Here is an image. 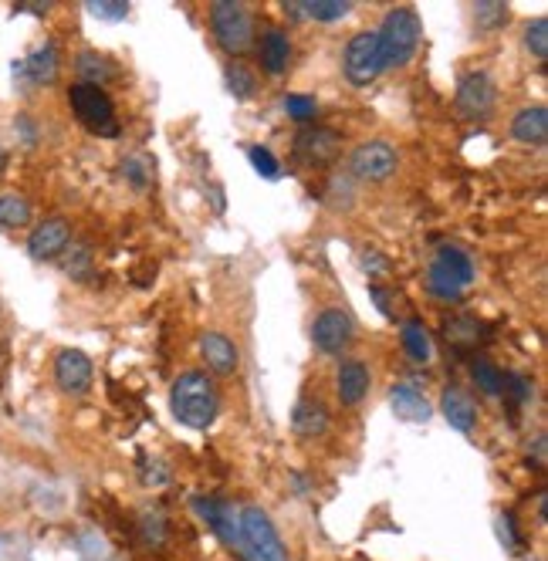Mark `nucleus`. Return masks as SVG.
<instances>
[{
  "label": "nucleus",
  "instance_id": "19",
  "mask_svg": "<svg viewBox=\"0 0 548 561\" xmlns=\"http://www.w3.org/2000/svg\"><path fill=\"white\" fill-rule=\"evenodd\" d=\"M291 430L302 440H312V436H322L329 430V409L318 399H298L295 409H291Z\"/></svg>",
  "mask_w": 548,
  "mask_h": 561
},
{
  "label": "nucleus",
  "instance_id": "21",
  "mask_svg": "<svg viewBox=\"0 0 548 561\" xmlns=\"http://www.w3.org/2000/svg\"><path fill=\"white\" fill-rule=\"evenodd\" d=\"M511 136L518 142H525V146H545L548 139V112L542 105H528V109H521L515 115V122H511Z\"/></svg>",
  "mask_w": 548,
  "mask_h": 561
},
{
  "label": "nucleus",
  "instance_id": "36",
  "mask_svg": "<svg viewBox=\"0 0 548 561\" xmlns=\"http://www.w3.org/2000/svg\"><path fill=\"white\" fill-rule=\"evenodd\" d=\"M501 393H505L515 406H525V403H532L535 386H532V379H528V376H521V372H511V376H505V389H501Z\"/></svg>",
  "mask_w": 548,
  "mask_h": 561
},
{
  "label": "nucleus",
  "instance_id": "12",
  "mask_svg": "<svg viewBox=\"0 0 548 561\" xmlns=\"http://www.w3.org/2000/svg\"><path fill=\"white\" fill-rule=\"evenodd\" d=\"M68 244H72V227H68V220L48 217V220H41V224L31 230L28 254L34 257V261H55V257H61V251H65Z\"/></svg>",
  "mask_w": 548,
  "mask_h": 561
},
{
  "label": "nucleus",
  "instance_id": "8",
  "mask_svg": "<svg viewBox=\"0 0 548 561\" xmlns=\"http://www.w3.org/2000/svg\"><path fill=\"white\" fill-rule=\"evenodd\" d=\"M396 166H400V153L383 139L362 142V146L352 149V156H349L352 176H359V180H366V183L390 180V176L396 173Z\"/></svg>",
  "mask_w": 548,
  "mask_h": 561
},
{
  "label": "nucleus",
  "instance_id": "18",
  "mask_svg": "<svg viewBox=\"0 0 548 561\" xmlns=\"http://www.w3.org/2000/svg\"><path fill=\"white\" fill-rule=\"evenodd\" d=\"M390 406H393L396 420H406V423H427L433 413L427 396H423L417 386H410V382L390 389Z\"/></svg>",
  "mask_w": 548,
  "mask_h": 561
},
{
  "label": "nucleus",
  "instance_id": "45",
  "mask_svg": "<svg viewBox=\"0 0 548 561\" xmlns=\"http://www.w3.org/2000/svg\"><path fill=\"white\" fill-rule=\"evenodd\" d=\"M4 169H7V153H4V146H0V176H4Z\"/></svg>",
  "mask_w": 548,
  "mask_h": 561
},
{
  "label": "nucleus",
  "instance_id": "44",
  "mask_svg": "<svg viewBox=\"0 0 548 561\" xmlns=\"http://www.w3.org/2000/svg\"><path fill=\"white\" fill-rule=\"evenodd\" d=\"M538 521H548V494L542 491V494H538Z\"/></svg>",
  "mask_w": 548,
  "mask_h": 561
},
{
  "label": "nucleus",
  "instance_id": "41",
  "mask_svg": "<svg viewBox=\"0 0 548 561\" xmlns=\"http://www.w3.org/2000/svg\"><path fill=\"white\" fill-rule=\"evenodd\" d=\"M494 531H498V541L508 551H518L521 538H518V531H515V521H511V514H498V521H494Z\"/></svg>",
  "mask_w": 548,
  "mask_h": 561
},
{
  "label": "nucleus",
  "instance_id": "22",
  "mask_svg": "<svg viewBox=\"0 0 548 561\" xmlns=\"http://www.w3.org/2000/svg\"><path fill=\"white\" fill-rule=\"evenodd\" d=\"M258 55H261L264 71L281 75V71L288 68V61H291V38L281 28H268V31H264L261 44H258Z\"/></svg>",
  "mask_w": 548,
  "mask_h": 561
},
{
  "label": "nucleus",
  "instance_id": "28",
  "mask_svg": "<svg viewBox=\"0 0 548 561\" xmlns=\"http://www.w3.org/2000/svg\"><path fill=\"white\" fill-rule=\"evenodd\" d=\"M31 224V203L17 193H0V227L14 230Z\"/></svg>",
  "mask_w": 548,
  "mask_h": 561
},
{
  "label": "nucleus",
  "instance_id": "43",
  "mask_svg": "<svg viewBox=\"0 0 548 561\" xmlns=\"http://www.w3.org/2000/svg\"><path fill=\"white\" fill-rule=\"evenodd\" d=\"M545 443H548L545 433H538V436H535V467H538V470L545 467Z\"/></svg>",
  "mask_w": 548,
  "mask_h": 561
},
{
  "label": "nucleus",
  "instance_id": "31",
  "mask_svg": "<svg viewBox=\"0 0 548 561\" xmlns=\"http://www.w3.org/2000/svg\"><path fill=\"white\" fill-rule=\"evenodd\" d=\"M508 4H501V0H481V4L474 7V21H477V28L481 31H498V28H505L508 24Z\"/></svg>",
  "mask_w": 548,
  "mask_h": 561
},
{
  "label": "nucleus",
  "instance_id": "7",
  "mask_svg": "<svg viewBox=\"0 0 548 561\" xmlns=\"http://www.w3.org/2000/svg\"><path fill=\"white\" fill-rule=\"evenodd\" d=\"M494 102H498V88H494V78L488 75V71H471V75L461 78L457 95H454V109L461 119H467V122L491 119Z\"/></svg>",
  "mask_w": 548,
  "mask_h": 561
},
{
  "label": "nucleus",
  "instance_id": "5",
  "mask_svg": "<svg viewBox=\"0 0 548 561\" xmlns=\"http://www.w3.org/2000/svg\"><path fill=\"white\" fill-rule=\"evenodd\" d=\"M210 28H214V38L227 55H244L254 41V21L247 7L237 0H217L210 7Z\"/></svg>",
  "mask_w": 548,
  "mask_h": 561
},
{
  "label": "nucleus",
  "instance_id": "35",
  "mask_svg": "<svg viewBox=\"0 0 548 561\" xmlns=\"http://www.w3.org/2000/svg\"><path fill=\"white\" fill-rule=\"evenodd\" d=\"M359 267L369 274V278H386V274L393 271L390 257L379 251V247H362V251H359Z\"/></svg>",
  "mask_w": 548,
  "mask_h": 561
},
{
  "label": "nucleus",
  "instance_id": "38",
  "mask_svg": "<svg viewBox=\"0 0 548 561\" xmlns=\"http://www.w3.org/2000/svg\"><path fill=\"white\" fill-rule=\"evenodd\" d=\"M285 112L291 115L295 122H308V119H315V112H318V102L312 99V95H285Z\"/></svg>",
  "mask_w": 548,
  "mask_h": 561
},
{
  "label": "nucleus",
  "instance_id": "40",
  "mask_svg": "<svg viewBox=\"0 0 548 561\" xmlns=\"http://www.w3.org/2000/svg\"><path fill=\"white\" fill-rule=\"evenodd\" d=\"M427 291H430V295H437V298H444V301L461 298V288H457L454 281H447L444 274H437V271H427Z\"/></svg>",
  "mask_w": 548,
  "mask_h": 561
},
{
  "label": "nucleus",
  "instance_id": "23",
  "mask_svg": "<svg viewBox=\"0 0 548 561\" xmlns=\"http://www.w3.org/2000/svg\"><path fill=\"white\" fill-rule=\"evenodd\" d=\"M335 389H339L342 406H359L369 393V369L362 362H342Z\"/></svg>",
  "mask_w": 548,
  "mask_h": 561
},
{
  "label": "nucleus",
  "instance_id": "16",
  "mask_svg": "<svg viewBox=\"0 0 548 561\" xmlns=\"http://www.w3.org/2000/svg\"><path fill=\"white\" fill-rule=\"evenodd\" d=\"M430 271L444 274V278H447V281H454L461 291L467 288V284H474V261L461 251V247H454V244L437 247V254H433V264H430Z\"/></svg>",
  "mask_w": 548,
  "mask_h": 561
},
{
  "label": "nucleus",
  "instance_id": "26",
  "mask_svg": "<svg viewBox=\"0 0 548 561\" xmlns=\"http://www.w3.org/2000/svg\"><path fill=\"white\" fill-rule=\"evenodd\" d=\"M58 261H61V271H65L72 281H85L88 274L95 271V257H92V247L88 244H68Z\"/></svg>",
  "mask_w": 548,
  "mask_h": 561
},
{
  "label": "nucleus",
  "instance_id": "1",
  "mask_svg": "<svg viewBox=\"0 0 548 561\" xmlns=\"http://www.w3.org/2000/svg\"><path fill=\"white\" fill-rule=\"evenodd\" d=\"M170 409L173 416L190 430H207L214 426L217 413H220V396L217 386L207 372L190 369L183 376H176L173 389H170Z\"/></svg>",
  "mask_w": 548,
  "mask_h": 561
},
{
  "label": "nucleus",
  "instance_id": "17",
  "mask_svg": "<svg viewBox=\"0 0 548 561\" xmlns=\"http://www.w3.org/2000/svg\"><path fill=\"white\" fill-rule=\"evenodd\" d=\"M440 413H444V420L454 426V430L474 433V426H477V406H474V399L464 393V389L447 386L444 393H440Z\"/></svg>",
  "mask_w": 548,
  "mask_h": 561
},
{
  "label": "nucleus",
  "instance_id": "39",
  "mask_svg": "<svg viewBox=\"0 0 548 561\" xmlns=\"http://www.w3.org/2000/svg\"><path fill=\"white\" fill-rule=\"evenodd\" d=\"M88 14L102 17V21H122V17L129 14V4L126 0H92V4H88Z\"/></svg>",
  "mask_w": 548,
  "mask_h": 561
},
{
  "label": "nucleus",
  "instance_id": "15",
  "mask_svg": "<svg viewBox=\"0 0 548 561\" xmlns=\"http://www.w3.org/2000/svg\"><path fill=\"white\" fill-rule=\"evenodd\" d=\"M193 511H197L200 521L210 524V528H214L224 541H231V545H237V541H241V531H237V518H234V511L224 501L200 494V497H193Z\"/></svg>",
  "mask_w": 548,
  "mask_h": 561
},
{
  "label": "nucleus",
  "instance_id": "34",
  "mask_svg": "<svg viewBox=\"0 0 548 561\" xmlns=\"http://www.w3.org/2000/svg\"><path fill=\"white\" fill-rule=\"evenodd\" d=\"M247 159H251L254 173L264 176V180H278V176H281V163H278V159H274L271 149H264V146H251V149H247Z\"/></svg>",
  "mask_w": 548,
  "mask_h": 561
},
{
  "label": "nucleus",
  "instance_id": "11",
  "mask_svg": "<svg viewBox=\"0 0 548 561\" xmlns=\"http://www.w3.org/2000/svg\"><path fill=\"white\" fill-rule=\"evenodd\" d=\"M55 382L68 396L88 393V386H92V359L78 349H61L55 355Z\"/></svg>",
  "mask_w": 548,
  "mask_h": 561
},
{
  "label": "nucleus",
  "instance_id": "4",
  "mask_svg": "<svg viewBox=\"0 0 548 561\" xmlns=\"http://www.w3.org/2000/svg\"><path fill=\"white\" fill-rule=\"evenodd\" d=\"M342 71H346V82L356 88L373 85L379 75L386 71L383 44H379L376 31H359L352 34L346 51H342Z\"/></svg>",
  "mask_w": 548,
  "mask_h": 561
},
{
  "label": "nucleus",
  "instance_id": "37",
  "mask_svg": "<svg viewBox=\"0 0 548 561\" xmlns=\"http://www.w3.org/2000/svg\"><path fill=\"white\" fill-rule=\"evenodd\" d=\"M122 176H126V180L136 186V190H146L149 180H153V166H149L143 156H132V159H126V163H122Z\"/></svg>",
  "mask_w": 548,
  "mask_h": 561
},
{
  "label": "nucleus",
  "instance_id": "2",
  "mask_svg": "<svg viewBox=\"0 0 548 561\" xmlns=\"http://www.w3.org/2000/svg\"><path fill=\"white\" fill-rule=\"evenodd\" d=\"M376 34H379V44H383L386 68H403V65H410L413 55H417L423 24H420L417 11H410V7H396V11L386 14L383 28H379Z\"/></svg>",
  "mask_w": 548,
  "mask_h": 561
},
{
  "label": "nucleus",
  "instance_id": "42",
  "mask_svg": "<svg viewBox=\"0 0 548 561\" xmlns=\"http://www.w3.org/2000/svg\"><path fill=\"white\" fill-rule=\"evenodd\" d=\"M369 298L376 301V308L383 311L386 318H396V308H393V291H386V288H379V284H373V288H369Z\"/></svg>",
  "mask_w": 548,
  "mask_h": 561
},
{
  "label": "nucleus",
  "instance_id": "32",
  "mask_svg": "<svg viewBox=\"0 0 548 561\" xmlns=\"http://www.w3.org/2000/svg\"><path fill=\"white\" fill-rule=\"evenodd\" d=\"M525 48L532 51L538 61L548 58V21L545 17H535V21L525 28Z\"/></svg>",
  "mask_w": 548,
  "mask_h": 561
},
{
  "label": "nucleus",
  "instance_id": "29",
  "mask_svg": "<svg viewBox=\"0 0 548 561\" xmlns=\"http://www.w3.org/2000/svg\"><path fill=\"white\" fill-rule=\"evenodd\" d=\"M471 379L477 382V389L488 396H501V389H505V372H501L491 359H474Z\"/></svg>",
  "mask_w": 548,
  "mask_h": 561
},
{
  "label": "nucleus",
  "instance_id": "25",
  "mask_svg": "<svg viewBox=\"0 0 548 561\" xmlns=\"http://www.w3.org/2000/svg\"><path fill=\"white\" fill-rule=\"evenodd\" d=\"M444 338L454 349H474L477 342H481V325H477V318L471 315H454V318H447V325H444Z\"/></svg>",
  "mask_w": 548,
  "mask_h": 561
},
{
  "label": "nucleus",
  "instance_id": "10",
  "mask_svg": "<svg viewBox=\"0 0 548 561\" xmlns=\"http://www.w3.org/2000/svg\"><path fill=\"white\" fill-rule=\"evenodd\" d=\"M342 149V136L332 129H302L295 136V159L305 166H329Z\"/></svg>",
  "mask_w": 548,
  "mask_h": 561
},
{
  "label": "nucleus",
  "instance_id": "20",
  "mask_svg": "<svg viewBox=\"0 0 548 561\" xmlns=\"http://www.w3.org/2000/svg\"><path fill=\"white\" fill-rule=\"evenodd\" d=\"M285 14L298 21H342L352 14V4L349 0H291L285 4Z\"/></svg>",
  "mask_w": 548,
  "mask_h": 561
},
{
  "label": "nucleus",
  "instance_id": "13",
  "mask_svg": "<svg viewBox=\"0 0 548 561\" xmlns=\"http://www.w3.org/2000/svg\"><path fill=\"white\" fill-rule=\"evenodd\" d=\"M200 355H203V362H207V369L217 372V376H231V372H237V365H241L237 345L220 332L200 335Z\"/></svg>",
  "mask_w": 548,
  "mask_h": 561
},
{
  "label": "nucleus",
  "instance_id": "33",
  "mask_svg": "<svg viewBox=\"0 0 548 561\" xmlns=\"http://www.w3.org/2000/svg\"><path fill=\"white\" fill-rule=\"evenodd\" d=\"M139 528H143V541L149 548L166 545V518L159 511H146L143 518H139Z\"/></svg>",
  "mask_w": 548,
  "mask_h": 561
},
{
  "label": "nucleus",
  "instance_id": "6",
  "mask_svg": "<svg viewBox=\"0 0 548 561\" xmlns=\"http://www.w3.org/2000/svg\"><path fill=\"white\" fill-rule=\"evenodd\" d=\"M237 531H241V545L251 551L254 561H288V548L281 545V534L261 507H244L237 518Z\"/></svg>",
  "mask_w": 548,
  "mask_h": 561
},
{
  "label": "nucleus",
  "instance_id": "3",
  "mask_svg": "<svg viewBox=\"0 0 548 561\" xmlns=\"http://www.w3.org/2000/svg\"><path fill=\"white\" fill-rule=\"evenodd\" d=\"M68 102H72V112L78 115V122L95 132L102 139H116L119 136V122H116V105L105 95V88L95 85H72L68 88Z\"/></svg>",
  "mask_w": 548,
  "mask_h": 561
},
{
  "label": "nucleus",
  "instance_id": "24",
  "mask_svg": "<svg viewBox=\"0 0 548 561\" xmlns=\"http://www.w3.org/2000/svg\"><path fill=\"white\" fill-rule=\"evenodd\" d=\"M75 71H78V78H82V85H95V88L109 85L112 78L119 75L116 61L99 55V51H82V55L75 58Z\"/></svg>",
  "mask_w": 548,
  "mask_h": 561
},
{
  "label": "nucleus",
  "instance_id": "14",
  "mask_svg": "<svg viewBox=\"0 0 548 561\" xmlns=\"http://www.w3.org/2000/svg\"><path fill=\"white\" fill-rule=\"evenodd\" d=\"M14 75L24 78L28 85H51L58 78V48L51 41H44L34 55L14 65Z\"/></svg>",
  "mask_w": 548,
  "mask_h": 561
},
{
  "label": "nucleus",
  "instance_id": "27",
  "mask_svg": "<svg viewBox=\"0 0 548 561\" xmlns=\"http://www.w3.org/2000/svg\"><path fill=\"white\" fill-rule=\"evenodd\" d=\"M400 338H403L406 355H410L413 362H430V359H433L430 335H427V328H423V322H417V318H410V322H403Z\"/></svg>",
  "mask_w": 548,
  "mask_h": 561
},
{
  "label": "nucleus",
  "instance_id": "9",
  "mask_svg": "<svg viewBox=\"0 0 548 561\" xmlns=\"http://www.w3.org/2000/svg\"><path fill=\"white\" fill-rule=\"evenodd\" d=\"M352 335H356V322L342 308H325L312 322V342L325 355H339L342 349H349Z\"/></svg>",
  "mask_w": 548,
  "mask_h": 561
},
{
  "label": "nucleus",
  "instance_id": "30",
  "mask_svg": "<svg viewBox=\"0 0 548 561\" xmlns=\"http://www.w3.org/2000/svg\"><path fill=\"white\" fill-rule=\"evenodd\" d=\"M224 78H227V92H231L234 99H251V95L258 92V78H254V71L241 65V61H231Z\"/></svg>",
  "mask_w": 548,
  "mask_h": 561
}]
</instances>
